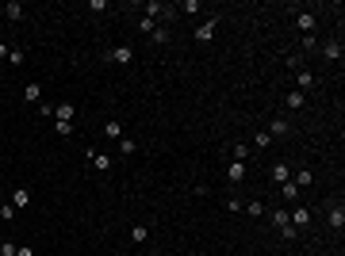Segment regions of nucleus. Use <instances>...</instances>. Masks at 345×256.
I'll return each instance as SVG.
<instances>
[{
  "mask_svg": "<svg viewBox=\"0 0 345 256\" xmlns=\"http://www.w3.org/2000/svg\"><path fill=\"white\" fill-rule=\"evenodd\" d=\"M108 61H115V65H130V61H134V46H115V50L108 54Z\"/></svg>",
  "mask_w": 345,
  "mask_h": 256,
  "instance_id": "obj_1",
  "label": "nucleus"
},
{
  "mask_svg": "<svg viewBox=\"0 0 345 256\" xmlns=\"http://www.w3.org/2000/svg\"><path fill=\"white\" fill-rule=\"evenodd\" d=\"M77 119V107H73V103H58V107H54V122H73Z\"/></svg>",
  "mask_w": 345,
  "mask_h": 256,
  "instance_id": "obj_2",
  "label": "nucleus"
},
{
  "mask_svg": "<svg viewBox=\"0 0 345 256\" xmlns=\"http://www.w3.org/2000/svg\"><path fill=\"white\" fill-rule=\"evenodd\" d=\"M146 12H150V19H154V23H157V19H169V16H172V12H169V4H161V0H150V4H146Z\"/></svg>",
  "mask_w": 345,
  "mask_h": 256,
  "instance_id": "obj_3",
  "label": "nucleus"
},
{
  "mask_svg": "<svg viewBox=\"0 0 345 256\" xmlns=\"http://www.w3.org/2000/svg\"><path fill=\"white\" fill-rule=\"evenodd\" d=\"M246 168H250L246 161H234V164H226V180H230V184H242V180H246Z\"/></svg>",
  "mask_w": 345,
  "mask_h": 256,
  "instance_id": "obj_4",
  "label": "nucleus"
},
{
  "mask_svg": "<svg viewBox=\"0 0 345 256\" xmlns=\"http://www.w3.org/2000/svg\"><path fill=\"white\" fill-rule=\"evenodd\" d=\"M88 164H92V168L96 172H108V168H112V157H108V153H92V149H88Z\"/></svg>",
  "mask_w": 345,
  "mask_h": 256,
  "instance_id": "obj_5",
  "label": "nucleus"
},
{
  "mask_svg": "<svg viewBox=\"0 0 345 256\" xmlns=\"http://www.w3.org/2000/svg\"><path fill=\"white\" fill-rule=\"evenodd\" d=\"M315 80H319V77H315L310 69H303L299 77H295V92H307V88H315Z\"/></svg>",
  "mask_w": 345,
  "mask_h": 256,
  "instance_id": "obj_6",
  "label": "nucleus"
},
{
  "mask_svg": "<svg viewBox=\"0 0 345 256\" xmlns=\"http://www.w3.org/2000/svg\"><path fill=\"white\" fill-rule=\"evenodd\" d=\"M288 218H292V226H295V230H299V226H310V210H307V206H295V210L288 214Z\"/></svg>",
  "mask_w": 345,
  "mask_h": 256,
  "instance_id": "obj_7",
  "label": "nucleus"
},
{
  "mask_svg": "<svg viewBox=\"0 0 345 256\" xmlns=\"http://www.w3.org/2000/svg\"><path fill=\"white\" fill-rule=\"evenodd\" d=\"M295 23H299V31H303V34H310L319 19H315V12H299V19H295Z\"/></svg>",
  "mask_w": 345,
  "mask_h": 256,
  "instance_id": "obj_8",
  "label": "nucleus"
},
{
  "mask_svg": "<svg viewBox=\"0 0 345 256\" xmlns=\"http://www.w3.org/2000/svg\"><path fill=\"white\" fill-rule=\"evenodd\" d=\"M292 184H295V188H310V184H315V172H310V168H299L292 176Z\"/></svg>",
  "mask_w": 345,
  "mask_h": 256,
  "instance_id": "obj_9",
  "label": "nucleus"
},
{
  "mask_svg": "<svg viewBox=\"0 0 345 256\" xmlns=\"http://www.w3.org/2000/svg\"><path fill=\"white\" fill-rule=\"evenodd\" d=\"M4 16H8L12 23H16V19H23V4H19V0H8V4H4Z\"/></svg>",
  "mask_w": 345,
  "mask_h": 256,
  "instance_id": "obj_10",
  "label": "nucleus"
},
{
  "mask_svg": "<svg viewBox=\"0 0 345 256\" xmlns=\"http://www.w3.org/2000/svg\"><path fill=\"white\" fill-rule=\"evenodd\" d=\"M330 226H334V230H341V226H345V206L341 203L330 206Z\"/></svg>",
  "mask_w": 345,
  "mask_h": 256,
  "instance_id": "obj_11",
  "label": "nucleus"
},
{
  "mask_svg": "<svg viewBox=\"0 0 345 256\" xmlns=\"http://www.w3.org/2000/svg\"><path fill=\"white\" fill-rule=\"evenodd\" d=\"M104 138H112V142H119V138H123V126H119L115 119H108V122H104Z\"/></svg>",
  "mask_w": 345,
  "mask_h": 256,
  "instance_id": "obj_12",
  "label": "nucleus"
},
{
  "mask_svg": "<svg viewBox=\"0 0 345 256\" xmlns=\"http://www.w3.org/2000/svg\"><path fill=\"white\" fill-rule=\"evenodd\" d=\"M322 58L326 61H341V42H326L322 46Z\"/></svg>",
  "mask_w": 345,
  "mask_h": 256,
  "instance_id": "obj_13",
  "label": "nucleus"
},
{
  "mask_svg": "<svg viewBox=\"0 0 345 256\" xmlns=\"http://www.w3.org/2000/svg\"><path fill=\"white\" fill-rule=\"evenodd\" d=\"M27 203H31V191H27V188H16V191H12V206H16V210H19V206H27Z\"/></svg>",
  "mask_w": 345,
  "mask_h": 256,
  "instance_id": "obj_14",
  "label": "nucleus"
},
{
  "mask_svg": "<svg viewBox=\"0 0 345 256\" xmlns=\"http://www.w3.org/2000/svg\"><path fill=\"white\" fill-rule=\"evenodd\" d=\"M268 134H276V138H280V134H292V122H288V119H272Z\"/></svg>",
  "mask_w": 345,
  "mask_h": 256,
  "instance_id": "obj_15",
  "label": "nucleus"
},
{
  "mask_svg": "<svg viewBox=\"0 0 345 256\" xmlns=\"http://www.w3.org/2000/svg\"><path fill=\"white\" fill-rule=\"evenodd\" d=\"M272 180L276 184H288V180H292V168H288V164H272Z\"/></svg>",
  "mask_w": 345,
  "mask_h": 256,
  "instance_id": "obj_16",
  "label": "nucleus"
},
{
  "mask_svg": "<svg viewBox=\"0 0 345 256\" xmlns=\"http://www.w3.org/2000/svg\"><path fill=\"white\" fill-rule=\"evenodd\" d=\"M215 27H219V19H211V23H203V27L196 31V38H199V42H207V38L215 34Z\"/></svg>",
  "mask_w": 345,
  "mask_h": 256,
  "instance_id": "obj_17",
  "label": "nucleus"
},
{
  "mask_svg": "<svg viewBox=\"0 0 345 256\" xmlns=\"http://www.w3.org/2000/svg\"><path fill=\"white\" fill-rule=\"evenodd\" d=\"M39 96H43V84H34V80H31V84L23 88V100H27V103H34Z\"/></svg>",
  "mask_w": 345,
  "mask_h": 256,
  "instance_id": "obj_18",
  "label": "nucleus"
},
{
  "mask_svg": "<svg viewBox=\"0 0 345 256\" xmlns=\"http://www.w3.org/2000/svg\"><path fill=\"white\" fill-rule=\"evenodd\" d=\"M146 237H150V230H146V226H130V241H134V245H142Z\"/></svg>",
  "mask_w": 345,
  "mask_h": 256,
  "instance_id": "obj_19",
  "label": "nucleus"
},
{
  "mask_svg": "<svg viewBox=\"0 0 345 256\" xmlns=\"http://www.w3.org/2000/svg\"><path fill=\"white\" fill-rule=\"evenodd\" d=\"M288 107H292V111H295V107H303V103H307V96H303V92H288Z\"/></svg>",
  "mask_w": 345,
  "mask_h": 256,
  "instance_id": "obj_20",
  "label": "nucleus"
},
{
  "mask_svg": "<svg viewBox=\"0 0 345 256\" xmlns=\"http://www.w3.org/2000/svg\"><path fill=\"white\" fill-rule=\"evenodd\" d=\"M134 149H138V145H134V138H119V153H123V157H130Z\"/></svg>",
  "mask_w": 345,
  "mask_h": 256,
  "instance_id": "obj_21",
  "label": "nucleus"
},
{
  "mask_svg": "<svg viewBox=\"0 0 345 256\" xmlns=\"http://www.w3.org/2000/svg\"><path fill=\"white\" fill-rule=\"evenodd\" d=\"M280 195H284V199H299V188L288 180V184H280Z\"/></svg>",
  "mask_w": 345,
  "mask_h": 256,
  "instance_id": "obj_22",
  "label": "nucleus"
},
{
  "mask_svg": "<svg viewBox=\"0 0 345 256\" xmlns=\"http://www.w3.org/2000/svg\"><path fill=\"white\" fill-rule=\"evenodd\" d=\"M246 214H250V218H261V214H265V203H261V199H253V203L246 206Z\"/></svg>",
  "mask_w": 345,
  "mask_h": 256,
  "instance_id": "obj_23",
  "label": "nucleus"
},
{
  "mask_svg": "<svg viewBox=\"0 0 345 256\" xmlns=\"http://www.w3.org/2000/svg\"><path fill=\"white\" fill-rule=\"evenodd\" d=\"M154 19H150V16H142V19H138V31H142V34H154Z\"/></svg>",
  "mask_w": 345,
  "mask_h": 256,
  "instance_id": "obj_24",
  "label": "nucleus"
},
{
  "mask_svg": "<svg viewBox=\"0 0 345 256\" xmlns=\"http://www.w3.org/2000/svg\"><path fill=\"white\" fill-rule=\"evenodd\" d=\"M0 218H4V222H12V218H16V206H12V203H0Z\"/></svg>",
  "mask_w": 345,
  "mask_h": 256,
  "instance_id": "obj_25",
  "label": "nucleus"
},
{
  "mask_svg": "<svg viewBox=\"0 0 345 256\" xmlns=\"http://www.w3.org/2000/svg\"><path fill=\"white\" fill-rule=\"evenodd\" d=\"M199 8H203L199 0H184V4H181V12H184V16H192V12H199Z\"/></svg>",
  "mask_w": 345,
  "mask_h": 256,
  "instance_id": "obj_26",
  "label": "nucleus"
},
{
  "mask_svg": "<svg viewBox=\"0 0 345 256\" xmlns=\"http://www.w3.org/2000/svg\"><path fill=\"white\" fill-rule=\"evenodd\" d=\"M295 233H299V230H295L292 222H288V226H280V237H284V241H295Z\"/></svg>",
  "mask_w": 345,
  "mask_h": 256,
  "instance_id": "obj_27",
  "label": "nucleus"
},
{
  "mask_svg": "<svg viewBox=\"0 0 345 256\" xmlns=\"http://www.w3.org/2000/svg\"><path fill=\"white\" fill-rule=\"evenodd\" d=\"M234 157H238V161H246V157H250V145L238 142V145H234Z\"/></svg>",
  "mask_w": 345,
  "mask_h": 256,
  "instance_id": "obj_28",
  "label": "nucleus"
},
{
  "mask_svg": "<svg viewBox=\"0 0 345 256\" xmlns=\"http://www.w3.org/2000/svg\"><path fill=\"white\" fill-rule=\"evenodd\" d=\"M288 222H292V218H288V210H276V214H272V226H288Z\"/></svg>",
  "mask_w": 345,
  "mask_h": 256,
  "instance_id": "obj_29",
  "label": "nucleus"
},
{
  "mask_svg": "<svg viewBox=\"0 0 345 256\" xmlns=\"http://www.w3.org/2000/svg\"><path fill=\"white\" fill-rule=\"evenodd\" d=\"M268 142H272V134H268V130H265V134H257V138H253V145H257V149H265Z\"/></svg>",
  "mask_w": 345,
  "mask_h": 256,
  "instance_id": "obj_30",
  "label": "nucleus"
},
{
  "mask_svg": "<svg viewBox=\"0 0 345 256\" xmlns=\"http://www.w3.org/2000/svg\"><path fill=\"white\" fill-rule=\"evenodd\" d=\"M303 50H307V54L319 50V38H315V34H307V38H303Z\"/></svg>",
  "mask_w": 345,
  "mask_h": 256,
  "instance_id": "obj_31",
  "label": "nucleus"
},
{
  "mask_svg": "<svg viewBox=\"0 0 345 256\" xmlns=\"http://www.w3.org/2000/svg\"><path fill=\"white\" fill-rule=\"evenodd\" d=\"M154 42H169V31H165V27H154Z\"/></svg>",
  "mask_w": 345,
  "mask_h": 256,
  "instance_id": "obj_32",
  "label": "nucleus"
},
{
  "mask_svg": "<svg viewBox=\"0 0 345 256\" xmlns=\"http://www.w3.org/2000/svg\"><path fill=\"white\" fill-rule=\"evenodd\" d=\"M58 134L61 138H73V122H58Z\"/></svg>",
  "mask_w": 345,
  "mask_h": 256,
  "instance_id": "obj_33",
  "label": "nucleus"
},
{
  "mask_svg": "<svg viewBox=\"0 0 345 256\" xmlns=\"http://www.w3.org/2000/svg\"><path fill=\"white\" fill-rule=\"evenodd\" d=\"M8 61L12 65H23V50H8Z\"/></svg>",
  "mask_w": 345,
  "mask_h": 256,
  "instance_id": "obj_34",
  "label": "nucleus"
},
{
  "mask_svg": "<svg viewBox=\"0 0 345 256\" xmlns=\"http://www.w3.org/2000/svg\"><path fill=\"white\" fill-rule=\"evenodd\" d=\"M0 256H16V245H12V241H4V245H0Z\"/></svg>",
  "mask_w": 345,
  "mask_h": 256,
  "instance_id": "obj_35",
  "label": "nucleus"
},
{
  "mask_svg": "<svg viewBox=\"0 0 345 256\" xmlns=\"http://www.w3.org/2000/svg\"><path fill=\"white\" fill-rule=\"evenodd\" d=\"M16 256H31V248H27V245H23V248H16Z\"/></svg>",
  "mask_w": 345,
  "mask_h": 256,
  "instance_id": "obj_36",
  "label": "nucleus"
},
{
  "mask_svg": "<svg viewBox=\"0 0 345 256\" xmlns=\"http://www.w3.org/2000/svg\"><path fill=\"white\" fill-rule=\"evenodd\" d=\"M0 58H8V46H4V42H0Z\"/></svg>",
  "mask_w": 345,
  "mask_h": 256,
  "instance_id": "obj_37",
  "label": "nucleus"
},
{
  "mask_svg": "<svg viewBox=\"0 0 345 256\" xmlns=\"http://www.w3.org/2000/svg\"><path fill=\"white\" fill-rule=\"evenodd\" d=\"M150 256H165V252H150Z\"/></svg>",
  "mask_w": 345,
  "mask_h": 256,
  "instance_id": "obj_38",
  "label": "nucleus"
}]
</instances>
